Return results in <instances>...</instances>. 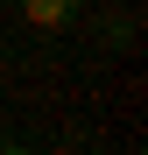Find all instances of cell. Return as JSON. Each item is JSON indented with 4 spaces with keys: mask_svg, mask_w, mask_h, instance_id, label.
Listing matches in <instances>:
<instances>
[{
    "mask_svg": "<svg viewBox=\"0 0 148 155\" xmlns=\"http://www.w3.org/2000/svg\"><path fill=\"white\" fill-rule=\"evenodd\" d=\"M78 7H85V0H21V14H28L35 28H49V35L71 28V21H78Z\"/></svg>",
    "mask_w": 148,
    "mask_h": 155,
    "instance_id": "obj_1",
    "label": "cell"
},
{
    "mask_svg": "<svg viewBox=\"0 0 148 155\" xmlns=\"http://www.w3.org/2000/svg\"><path fill=\"white\" fill-rule=\"evenodd\" d=\"M106 42H113V49H127V42H134V21H127V14H113V21H106Z\"/></svg>",
    "mask_w": 148,
    "mask_h": 155,
    "instance_id": "obj_2",
    "label": "cell"
}]
</instances>
